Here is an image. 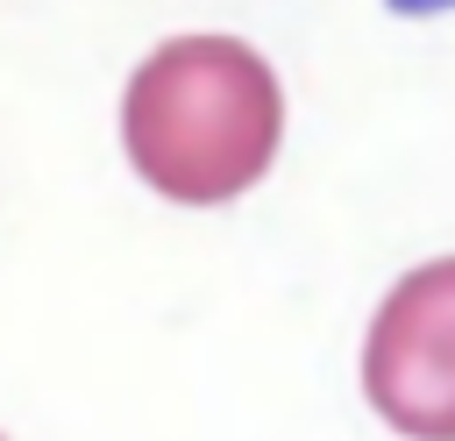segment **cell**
Instances as JSON below:
<instances>
[{
    "label": "cell",
    "mask_w": 455,
    "mask_h": 441,
    "mask_svg": "<svg viewBox=\"0 0 455 441\" xmlns=\"http://www.w3.org/2000/svg\"><path fill=\"white\" fill-rule=\"evenodd\" d=\"M284 135L277 71L235 36H171L149 50L121 100V142L142 185L178 206L242 199Z\"/></svg>",
    "instance_id": "cell-1"
},
{
    "label": "cell",
    "mask_w": 455,
    "mask_h": 441,
    "mask_svg": "<svg viewBox=\"0 0 455 441\" xmlns=\"http://www.w3.org/2000/svg\"><path fill=\"white\" fill-rule=\"evenodd\" d=\"M363 391L405 441H455V256L405 270L363 341Z\"/></svg>",
    "instance_id": "cell-2"
},
{
    "label": "cell",
    "mask_w": 455,
    "mask_h": 441,
    "mask_svg": "<svg viewBox=\"0 0 455 441\" xmlns=\"http://www.w3.org/2000/svg\"><path fill=\"white\" fill-rule=\"evenodd\" d=\"M391 7H398V14H448L455 0H391Z\"/></svg>",
    "instance_id": "cell-3"
},
{
    "label": "cell",
    "mask_w": 455,
    "mask_h": 441,
    "mask_svg": "<svg viewBox=\"0 0 455 441\" xmlns=\"http://www.w3.org/2000/svg\"><path fill=\"white\" fill-rule=\"evenodd\" d=\"M0 441H7V434H0Z\"/></svg>",
    "instance_id": "cell-4"
}]
</instances>
